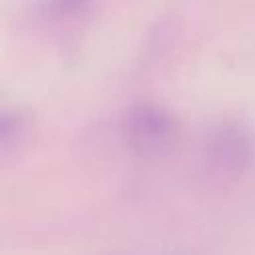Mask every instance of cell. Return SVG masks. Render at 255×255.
Wrapping results in <instances>:
<instances>
[{
	"instance_id": "1",
	"label": "cell",
	"mask_w": 255,
	"mask_h": 255,
	"mask_svg": "<svg viewBox=\"0 0 255 255\" xmlns=\"http://www.w3.org/2000/svg\"><path fill=\"white\" fill-rule=\"evenodd\" d=\"M255 145L251 133L237 124L217 126L199 151V177L209 187L229 185L253 163Z\"/></svg>"
},
{
	"instance_id": "2",
	"label": "cell",
	"mask_w": 255,
	"mask_h": 255,
	"mask_svg": "<svg viewBox=\"0 0 255 255\" xmlns=\"http://www.w3.org/2000/svg\"><path fill=\"white\" fill-rule=\"evenodd\" d=\"M128 145L143 159L167 157L179 137L177 124L173 116L161 106L141 104L131 110L126 122Z\"/></svg>"
}]
</instances>
